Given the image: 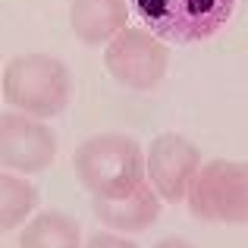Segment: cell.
Listing matches in <instances>:
<instances>
[{
    "label": "cell",
    "mask_w": 248,
    "mask_h": 248,
    "mask_svg": "<svg viewBox=\"0 0 248 248\" xmlns=\"http://www.w3.org/2000/svg\"><path fill=\"white\" fill-rule=\"evenodd\" d=\"M201 167V151L188 139L176 132H164L151 141L145 154V176L160 195V201H186V192L192 186L195 173Z\"/></svg>",
    "instance_id": "7"
},
{
    "label": "cell",
    "mask_w": 248,
    "mask_h": 248,
    "mask_svg": "<svg viewBox=\"0 0 248 248\" xmlns=\"http://www.w3.org/2000/svg\"><path fill=\"white\" fill-rule=\"evenodd\" d=\"M41 195L25 176H13L0 170V232H10L25 223L31 211L38 207Z\"/></svg>",
    "instance_id": "10"
},
{
    "label": "cell",
    "mask_w": 248,
    "mask_h": 248,
    "mask_svg": "<svg viewBox=\"0 0 248 248\" xmlns=\"http://www.w3.org/2000/svg\"><path fill=\"white\" fill-rule=\"evenodd\" d=\"M73 167L91 198H123L148 182L141 145L120 132H104L82 141Z\"/></svg>",
    "instance_id": "1"
},
{
    "label": "cell",
    "mask_w": 248,
    "mask_h": 248,
    "mask_svg": "<svg viewBox=\"0 0 248 248\" xmlns=\"http://www.w3.org/2000/svg\"><path fill=\"white\" fill-rule=\"evenodd\" d=\"M186 204L204 223H248V164L220 157L201 164L186 192Z\"/></svg>",
    "instance_id": "4"
},
{
    "label": "cell",
    "mask_w": 248,
    "mask_h": 248,
    "mask_svg": "<svg viewBox=\"0 0 248 248\" xmlns=\"http://www.w3.org/2000/svg\"><path fill=\"white\" fill-rule=\"evenodd\" d=\"M104 66L123 88L151 91L164 82L170 66V50L154 31L148 29H123L113 35L104 50Z\"/></svg>",
    "instance_id": "5"
},
{
    "label": "cell",
    "mask_w": 248,
    "mask_h": 248,
    "mask_svg": "<svg viewBox=\"0 0 248 248\" xmlns=\"http://www.w3.org/2000/svg\"><path fill=\"white\" fill-rule=\"evenodd\" d=\"M3 101L13 110L50 120L73 101V76L50 54H19L3 69Z\"/></svg>",
    "instance_id": "2"
},
{
    "label": "cell",
    "mask_w": 248,
    "mask_h": 248,
    "mask_svg": "<svg viewBox=\"0 0 248 248\" xmlns=\"http://www.w3.org/2000/svg\"><path fill=\"white\" fill-rule=\"evenodd\" d=\"M139 19L160 41L198 44L226 29L236 0H132Z\"/></svg>",
    "instance_id": "3"
},
{
    "label": "cell",
    "mask_w": 248,
    "mask_h": 248,
    "mask_svg": "<svg viewBox=\"0 0 248 248\" xmlns=\"http://www.w3.org/2000/svg\"><path fill=\"white\" fill-rule=\"evenodd\" d=\"M57 157V135L44 120L22 110L0 113V167L16 173H41Z\"/></svg>",
    "instance_id": "6"
},
{
    "label": "cell",
    "mask_w": 248,
    "mask_h": 248,
    "mask_svg": "<svg viewBox=\"0 0 248 248\" xmlns=\"http://www.w3.org/2000/svg\"><path fill=\"white\" fill-rule=\"evenodd\" d=\"M129 22L126 0H73L69 6V25L82 44H107L120 35Z\"/></svg>",
    "instance_id": "9"
},
{
    "label": "cell",
    "mask_w": 248,
    "mask_h": 248,
    "mask_svg": "<svg viewBox=\"0 0 248 248\" xmlns=\"http://www.w3.org/2000/svg\"><path fill=\"white\" fill-rule=\"evenodd\" d=\"M88 242H91V245H126V236H123V239H113V236H104V232H97V236H91Z\"/></svg>",
    "instance_id": "12"
},
{
    "label": "cell",
    "mask_w": 248,
    "mask_h": 248,
    "mask_svg": "<svg viewBox=\"0 0 248 248\" xmlns=\"http://www.w3.org/2000/svg\"><path fill=\"white\" fill-rule=\"evenodd\" d=\"M79 223L73 217L60 211H44L38 214L35 220L25 223V230L19 232V245H35V248H44V245H79Z\"/></svg>",
    "instance_id": "11"
},
{
    "label": "cell",
    "mask_w": 248,
    "mask_h": 248,
    "mask_svg": "<svg viewBox=\"0 0 248 248\" xmlns=\"http://www.w3.org/2000/svg\"><path fill=\"white\" fill-rule=\"evenodd\" d=\"M160 207H164V201L154 192L151 182L139 186L135 192L123 195V198H94L91 201L94 217L101 220L107 230H116V232H123V236H126V232H141L151 223H157Z\"/></svg>",
    "instance_id": "8"
}]
</instances>
